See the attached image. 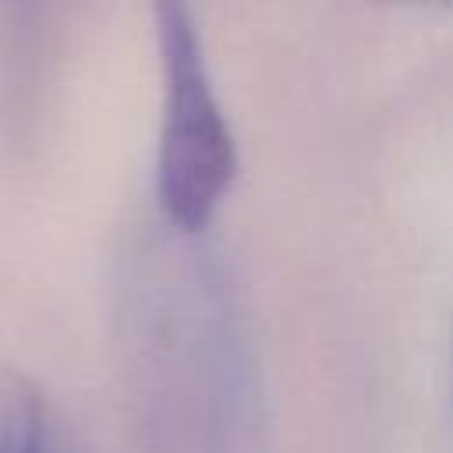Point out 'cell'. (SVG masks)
<instances>
[{
  "label": "cell",
  "instance_id": "6da1fadb",
  "mask_svg": "<svg viewBox=\"0 0 453 453\" xmlns=\"http://www.w3.org/2000/svg\"><path fill=\"white\" fill-rule=\"evenodd\" d=\"M159 42V145L156 202L180 234H202L237 177V142L216 99L198 25L184 4L156 7Z\"/></svg>",
  "mask_w": 453,
  "mask_h": 453
},
{
  "label": "cell",
  "instance_id": "7a4b0ae2",
  "mask_svg": "<svg viewBox=\"0 0 453 453\" xmlns=\"http://www.w3.org/2000/svg\"><path fill=\"white\" fill-rule=\"evenodd\" d=\"M0 453H57L46 396L18 372H0Z\"/></svg>",
  "mask_w": 453,
  "mask_h": 453
}]
</instances>
